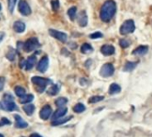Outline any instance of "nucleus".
Returning a JSON list of instances; mask_svg holds the SVG:
<instances>
[{
	"label": "nucleus",
	"instance_id": "nucleus-1",
	"mask_svg": "<svg viewBox=\"0 0 152 137\" xmlns=\"http://www.w3.org/2000/svg\"><path fill=\"white\" fill-rule=\"evenodd\" d=\"M116 12V4L114 0H107L106 1L100 9V19L104 22H108L114 17Z\"/></svg>",
	"mask_w": 152,
	"mask_h": 137
},
{
	"label": "nucleus",
	"instance_id": "nucleus-2",
	"mask_svg": "<svg viewBox=\"0 0 152 137\" xmlns=\"http://www.w3.org/2000/svg\"><path fill=\"white\" fill-rule=\"evenodd\" d=\"M31 82L36 87V89H37L36 91H38L39 93L44 92L47 86L49 84H52V80H50L48 79H44L41 77H37V76L31 78Z\"/></svg>",
	"mask_w": 152,
	"mask_h": 137
},
{
	"label": "nucleus",
	"instance_id": "nucleus-3",
	"mask_svg": "<svg viewBox=\"0 0 152 137\" xmlns=\"http://www.w3.org/2000/svg\"><path fill=\"white\" fill-rule=\"evenodd\" d=\"M39 47H40V43L39 42V39L37 37H31L29 39H27L24 43H23V50L26 53H31L36 49H38Z\"/></svg>",
	"mask_w": 152,
	"mask_h": 137
},
{
	"label": "nucleus",
	"instance_id": "nucleus-4",
	"mask_svg": "<svg viewBox=\"0 0 152 137\" xmlns=\"http://www.w3.org/2000/svg\"><path fill=\"white\" fill-rule=\"evenodd\" d=\"M134 30H135V23L132 20L125 21L120 28V33L122 35H127L132 33Z\"/></svg>",
	"mask_w": 152,
	"mask_h": 137
},
{
	"label": "nucleus",
	"instance_id": "nucleus-5",
	"mask_svg": "<svg viewBox=\"0 0 152 137\" xmlns=\"http://www.w3.org/2000/svg\"><path fill=\"white\" fill-rule=\"evenodd\" d=\"M114 73H115V67L111 63H106V64H104L101 67L100 71H99L100 76L103 77V78H109V77L113 76Z\"/></svg>",
	"mask_w": 152,
	"mask_h": 137
},
{
	"label": "nucleus",
	"instance_id": "nucleus-6",
	"mask_svg": "<svg viewBox=\"0 0 152 137\" xmlns=\"http://www.w3.org/2000/svg\"><path fill=\"white\" fill-rule=\"evenodd\" d=\"M18 10L20 14L23 16H28L31 14V9L25 0H20L18 4Z\"/></svg>",
	"mask_w": 152,
	"mask_h": 137
},
{
	"label": "nucleus",
	"instance_id": "nucleus-7",
	"mask_svg": "<svg viewBox=\"0 0 152 137\" xmlns=\"http://www.w3.org/2000/svg\"><path fill=\"white\" fill-rule=\"evenodd\" d=\"M48 32H49V35L51 37H53L54 38L59 40L60 42L62 43H65L67 41V35L64 33V32H62V31H58V30H53V29H50L48 30Z\"/></svg>",
	"mask_w": 152,
	"mask_h": 137
},
{
	"label": "nucleus",
	"instance_id": "nucleus-8",
	"mask_svg": "<svg viewBox=\"0 0 152 137\" xmlns=\"http://www.w3.org/2000/svg\"><path fill=\"white\" fill-rule=\"evenodd\" d=\"M48 64H49V60L48 56H44L40 59V61H39L38 65H37V70L40 72V73H45L48 68Z\"/></svg>",
	"mask_w": 152,
	"mask_h": 137
},
{
	"label": "nucleus",
	"instance_id": "nucleus-9",
	"mask_svg": "<svg viewBox=\"0 0 152 137\" xmlns=\"http://www.w3.org/2000/svg\"><path fill=\"white\" fill-rule=\"evenodd\" d=\"M52 114V108L50 105H45L39 111V117L43 120H48Z\"/></svg>",
	"mask_w": 152,
	"mask_h": 137
},
{
	"label": "nucleus",
	"instance_id": "nucleus-10",
	"mask_svg": "<svg viewBox=\"0 0 152 137\" xmlns=\"http://www.w3.org/2000/svg\"><path fill=\"white\" fill-rule=\"evenodd\" d=\"M14 118H15V127L16 128H19V129H24V128H26V127H28V123L20 116V115H18V114H15V116H14Z\"/></svg>",
	"mask_w": 152,
	"mask_h": 137
},
{
	"label": "nucleus",
	"instance_id": "nucleus-11",
	"mask_svg": "<svg viewBox=\"0 0 152 137\" xmlns=\"http://www.w3.org/2000/svg\"><path fill=\"white\" fill-rule=\"evenodd\" d=\"M77 21H78V24L81 27L84 28V27L87 26V24H88V16H87V14H86L85 11L80 12L79 15L77 16Z\"/></svg>",
	"mask_w": 152,
	"mask_h": 137
},
{
	"label": "nucleus",
	"instance_id": "nucleus-12",
	"mask_svg": "<svg viewBox=\"0 0 152 137\" xmlns=\"http://www.w3.org/2000/svg\"><path fill=\"white\" fill-rule=\"evenodd\" d=\"M100 52L102 54H104L105 56H109V55H112L115 53V49L113 45H104L101 46L100 48Z\"/></svg>",
	"mask_w": 152,
	"mask_h": 137
},
{
	"label": "nucleus",
	"instance_id": "nucleus-13",
	"mask_svg": "<svg viewBox=\"0 0 152 137\" xmlns=\"http://www.w3.org/2000/svg\"><path fill=\"white\" fill-rule=\"evenodd\" d=\"M67 108L66 107H62V108H57V110L54 112L53 116H52V121L58 119L60 118H63L66 113H67Z\"/></svg>",
	"mask_w": 152,
	"mask_h": 137
},
{
	"label": "nucleus",
	"instance_id": "nucleus-14",
	"mask_svg": "<svg viewBox=\"0 0 152 137\" xmlns=\"http://www.w3.org/2000/svg\"><path fill=\"white\" fill-rule=\"evenodd\" d=\"M36 63H37V57H36V55L30 56L27 59V61H26V65H25L26 71H31V68L35 66Z\"/></svg>",
	"mask_w": 152,
	"mask_h": 137
},
{
	"label": "nucleus",
	"instance_id": "nucleus-15",
	"mask_svg": "<svg viewBox=\"0 0 152 137\" xmlns=\"http://www.w3.org/2000/svg\"><path fill=\"white\" fill-rule=\"evenodd\" d=\"M148 47L147 45H140L135 50L132 51V54L142 56V55H145L148 53Z\"/></svg>",
	"mask_w": 152,
	"mask_h": 137
},
{
	"label": "nucleus",
	"instance_id": "nucleus-16",
	"mask_svg": "<svg viewBox=\"0 0 152 137\" xmlns=\"http://www.w3.org/2000/svg\"><path fill=\"white\" fill-rule=\"evenodd\" d=\"M14 30L17 33H23L25 29H26V26H25V23L23 22H20V21H17L14 23Z\"/></svg>",
	"mask_w": 152,
	"mask_h": 137
},
{
	"label": "nucleus",
	"instance_id": "nucleus-17",
	"mask_svg": "<svg viewBox=\"0 0 152 137\" xmlns=\"http://www.w3.org/2000/svg\"><path fill=\"white\" fill-rule=\"evenodd\" d=\"M72 118V116H69V117H65V118H64V117H63V118H58V119L53 120V121H51V125H53V126L61 125L65 124L66 122L70 121Z\"/></svg>",
	"mask_w": 152,
	"mask_h": 137
},
{
	"label": "nucleus",
	"instance_id": "nucleus-18",
	"mask_svg": "<svg viewBox=\"0 0 152 137\" xmlns=\"http://www.w3.org/2000/svg\"><path fill=\"white\" fill-rule=\"evenodd\" d=\"M3 107L4 110H7V111H14L15 110H17V105L15 104V101L12 102H3Z\"/></svg>",
	"mask_w": 152,
	"mask_h": 137
},
{
	"label": "nucleus",
	"instance_id": "nucleus-19",
	"mask_svg": "<svg viewBox=\"0 0 152 137\" xmlns=\"http://www.w3.org/2000/svg\"><path fill=\"white\" fill-rule=\"evenodd\" d=\"M23 110H24V112L26 113L27 116H31L34 113V111H35V106L32 103H27V104H25L23 107Z\"/></svg>",
	"mask_w": 152,
	"mask_h": 137
},
{
	"label": "nucleus",
	"instance_id": "nucleus-20",
	"mask_svg": "<svg viewBox=\"0 0 152 137\" xmlns=\"http://www.w3.org/2000/svg\"><path fill=\"white\" fill-rule=\"evenodd\" d=\"M59 91H60V85L56 84V85H53L52 87H50L49 89L47 91V93L48 95L54 96V95H56L59 93Z\"/></svg>",
	"mask_w": 152,
	"mask_h": 137
},
{
	"label": "nucleus",
	"instance_id": "nucleus-21",
	"mask_svg": "<svg viewBox=\"0 0 152 137\" xmlns=\"http://www.w3.org/2000/svg\"><path fill=\"white\" fill-rule=\"evenodd\" d=\"M15 56H16V51L12 46H9L8 51H7V53L6 54L7 59H8L10 61H14L15 59Z\"/></svg>",
	"mask_w": 152,
	"mask_h": 137
},
{
	"label": "nucleus",
	"instance_id": "nucleus-22",
	"mask_svg": "<svg viewBox=\"0 0 152 137\" xmlns=\"http://www.w3.org/2000/svg\"><path fill=\"white\" fill-rule=\"evenodd\" d=\"M34 99V95L30 94H25L23 97L20 98V102L22 104H27V103H31Z\"/></svg>",
	"mask_w": 152,
	"mask_h": 137
},
{
	"label": "nucleus",
	"instance_id": "nucleus-23",
	"mask_svg": "<svg viewBox=\"0 0 152 137\" xmlns=\"http://www.w3.org/2000/svg\"><path fill=\"white\" fill-rule=\"evenodd\" d=\"M138 63L137 62H132V61H128L125 63L124 67V71H127V72H130V71H132L134 68L137 67Z\"/></svg>",
	"mask_w": 152,
	"mask_h": 137
},
{
	"label": "nucleus",
	"instance_id": "nucleus-24",
	"mask_svg": "<svg viewBox=\"0 0 152 137\" xmlns=\"http://www.w3.org/2000/svg\"><path fill=\"white\" fill-rule=\"evenodd\" d=\"M81 52H82L83 53L89 54V53H91L93 52V47H92L90 44L84 43V44L82 45V46H81Z\"/></svg>",
	"mask_w": 152,
	"mask_h": 137
},
{
	"label": "nucleus",
	"instance_id": "nucleus-25",
	"mask_svg": "<svg viewBox=\"0 0 152 137\" xmlns=\"http://www.w3.org/2000/svg\"><path fill=\"white\" fill-rule=\"evenodd\" d=\"M121 92V87L115 83H113L109 87V94H116Z\"/></svg>",
	"mask_w": 152,
	"mask_h": 137
},
{
	"label": "nucleus",
	"instance_id": "nucleus-26",
	"mask_svg": "<svg viewBox=\"0 0 152 137\" xmlns=\"http://www.w3.org/2000/svg\"><path fill=\"white\" fill-rule=\"evenodd\" d=\"M68 102V100L67 98L65 97H58L56 101H55V104L58 107V108H62V107H64L65 104Z\"/></svg>",
	"mask_w": 152,
	"mask_h": 137
},
{
	"label": "nucleus",
	"instance_id": "nucleus-27",
	"mask_svg": "<svg viewBox=\"0 0 152 137\" xmlns=\"http://www.w3.org/2000/svg\"><path fill=\"white\" fill-rule=\"evenodd\" d=\"M67 14L70 17L71 21H74L76 18V14H77V7L72 6V7L69 8V10L67 11Z\"/></svg>",
	"mask_w": 152,
	"mask_h": 137
},
{
	"label": "nucleus",
	"instance_id": "nucleus-28",
	"mask_svg": "<svg viewBox=\"0 0 152 137\" xmlns=\"http://www.w3.org/2000/svg\"><path fill=\"white\" fill-rule=\"evenodd\" d=\"M15 94L18 96V97H23V95L26 94V90L23 87H20V86H17L15 87Z\"/></svg>",
	"mask_w": 152,
	"mask_h": 137
},
{
	"label": "nucleus",
	"instance_id": "nucleus-29",
	"mask_svg": "<svg viewBox=\"0 0 152 137\" xmlns=\"http://www.w3.org/2000/svg\"><path fill=\"white\" fill-rule=\"evenodd\" d=\"M85 110H86V107L83 103H77L73 107V111L75 113H83V111H85Z\"/></svg>",
	"mask_w": 152,
	"mask_h": 137
},
{
	"label": "nucleus",
	"instance_id": "nucleus-30",
	"mask_svg": "<svg viewBox=\"0 0 152 137\" xmlns=\"http://www.w3.org/2000/svg\"><path fill=\"white\" fill-rule=\"evenodd\" d=\"M104 100V96H100V95H96V96H91L89 99V103H96L99 102L100 101Z\"/></svg>",
	"mask_w": 152,
	"mask_h": 137
},
{
	"label": "nucleus",
	"instance_id": "nucleus-31",
	"mask_svg": "<svg viewBox=\"0 0 152 137\" xmlns=\"http://www.w3.org/2000/svg\"><path fill=\"white\" fill-rule=\"evenodd\" d=\"M16 2H17V0H7V6H8V9L11 14H13V12H14Z\"/></svg>",
	"mask_w": 152,
	"mask_h": 137
},
{
	"label": "nucleus",
	"instance_id": "nucleus-32",
	"mask_svg": "<svg viewBox=\"0 0 152 137\" xmlns=\"http://www.w3.org/2000/svg\"><path fill=\"white\" fill-rule=\"evenodd\" d=\"M59 6H60V5H59L58 0H52L51 1V7H52V10L54 12L57 11L59 9Z\"/></svg>",
	"mask_w": 152,
	"mask_h": 137
},
{
	"label": "nucleus",
	"instance_id": "nucleus-33",
	"mask_svg": "<svg viewBox=\"0 0 152 137\" xmlns=\"http://www.w3.org/2000/svg\"><path fill=\"white\" fill-rule=\"evenodd\" d=\"M119 44H120L121 47H123V48H127V47L130 46L131 42H130L128 39H121L120 42H119Z\"/></svg>",
	"mask_w": 152,
	"mask_h": 137
},
{
	"label": "nucleus",
	"instance_id": "nucleus-34",
	"mask_svg": "<svg viewBox=\"0 0 152 137\" xmlns=\"http://www.w3.org/2000/svg\"><path fill=\"white\" fill-rule=\"evenodd\" d=\"M11 121L7 118H1V119H0V126H4V125H11Z\"/></svg>",
	"mask_w": 152,
	"mask_h": 137
},
{
	"label": "nucleus",
	"instance_id": "nucleus-35",
	"mask_svg": "<svg viewBox=\"0 0 152 137\" xmlns=\"http://www.w3.org/2000/svg\"><path fill=\"white\" fill-rule=\"evenodd\" d=\"M103 37V34L99 31H97V32H93L90 35V37L92 38V39H97V38H100Z\"/></svg>",
	"mask_w": 152,
	"mask_h": 137
},
{
	"label": "nucleus",
	"instance_id": "nucleus-36",
	"mask_svg": "<svg viewBox=\"0 0 152 137\" xmlns=\"http://www.w3.org/2000/svg\"><path fill=\"white\" fill-rule=\"evenodd\" d=\"M14 100H15V98L10 94H5L3 96V102H12Z\"/></svg>",
	"mask_w": 152,
	"mask_h": 137
},
{
	"label": "nucleus",
	"instance_id": "nucleus-37",
	"mask_svg": "<svg viewBox=\"0 0 152 137\" xmlns=\"http://www.w3.org/2000/svg\"><path fill=\"white\" fill-rule=\"evenodd\" d=\"M5 83H6V79L4 77H0V92L4 89Z\"/></svg>",
	"mask_w": 152,
	"mask_h": 137
},
{
	"label": "nucleus",
	"instance_id": "nucleus-38",
	"mask_svg": "<svg viewBox=\"0 0 152 137\" xmlns=\"http://www.w3.org/2000/svg\"><path fill=\"white\" fill-rule=\"evenodd\" d=\"M25 65H26V61H25L24 59H22V60L20 61V63H19L20 68H23L25 67Z\"/></svg>",
	"mask_w": 152,
	"mask_h": 137
},
{
	"label": "nucleus",
	"instance_id": "nucleus-39",
	"mask_svg": "<svg viewBox=\"0 0 152 137\" xmlns=\"http://www.w3.org/2000/svg\"><path fill=\"white\" fill-rule=\"evenodd\" d=\"M4 37H5V33L0 31V43L2 42V40L4 39Z\"/></svg>",
	"mask_w": 152,
	"mask_h": 137
},
{
	"label": "nucleus",
	"instance_id": "nucleus-40",
	"mask_svg": "<svg viewBox=\"0 0 152 137\" xmlns=\"http://www.w3.org/2000/svg\"><path fill=\"white\" fill-rule=\"evenodd\" d=\"M30 137H42L40 134H39V133H31V135H30Z\"/></svg>",
	"mask_w": 152,
	"mask_h": 137
},
{
	"label": "nucleus",
	"instance_id": "nucleus-41",
	"mask_svg": "<svg viewBox=\"0 0 152 137\" xmlns=\"http://www.w3.org/2000/svg\"><path fill=\"white\" fill-rule=\"evenodd\" d=\"M4 110V107H3V103L0 102V110Z\"/></svg>",
	"mask_w": 152,
	"mask_h": 137
},
{
	"label": "nucleus",
	"instance_id": "nucleus-42",
	"mask_svg": "<svg viewBox=\"0 0 152 137\" xmlns=\"http://www.w3.org/2000/svg\"><path fill=\"white\" fill-rule=\"evenodd\" d=\"M2 10V6H1V4H0V11Z\"/></svg>",
	"mask_w": 152,
	"mask_h": 137
},
{
	"label": "nucleus",
	"instance_id": "nucleus-43",
	"mask_svg": "<svg viewBox=\"0 0 152 137\" xmlns=\"http://www.w3.org/2000/svg\"><path fill=\"white\" fill-rule=\"evenodd\" d=\"M0 137H5V136H4V135H3L2 133H0Z\"/></svg>",
	"mask_w": 152,
	"mask_h": 137
}]
</instances>
